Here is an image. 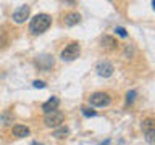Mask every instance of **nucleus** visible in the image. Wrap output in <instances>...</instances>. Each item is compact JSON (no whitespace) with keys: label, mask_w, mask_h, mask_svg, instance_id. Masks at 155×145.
Masks as SVG:
<instances>
[{"label":"nucleus","mask_w":155,"mask_h":145,"mask_svg":"<svg viewBox=\"0 0 155 145\" xmlns=\"http://www.w3.org/2000/svg\"><path fill=\"white\" fill-rule=\"evenodd\" d=\"M89 103L92 106H108L111 103V98L108 94L105 92H94L91 97H89Z\"/></svg>","instance_id":"4"},{"label":"nucleus","mask_w":155,"mask_h":145,"mask_svg":"<svg viewBox=\"0 0 155 145\" xmlns=\"http://www.w3.org/2000/svg\"><path fill=\"white\" fill-rule=\"evenodd\" d=\"M68 127H65V126H58V129H55V132H53V135H55L57 139H63V137H66L68 135Z\"/></svg>","instance_id":"12"},{"label":"nucleus","mask_w":155,"mask_h":145,"mask_svg":"<svg viewBox=\"0 0 155 145\" xmlns=\"http://www.w3.org/2000/svg\"><path fill=\"white\" fill-rule=\"evenodd\" d=\"M58 105H60V98H58V97H52V98H48L45 103L42 105V110H44V113H50V111L58 108Z\"/></svg>","instance_id":"8"},{"label":"nucleus","mask_w":155,"mask_h":145,"mask_svg":"<svg viewBox=\"0 0 155 145\" xmlns=\"http://www.w3.org/2000/svg\"><path fill=\"white\" fill-rule=\"evenodd\" d=\"M12 134L15 135V137H28L29 135V127L28 126H23V124H15L12 127Z\"/></svg>","instance_id":"9"},{"label":"nucleus","mask_w":155,"mask_h":145,"mask_svg":"<svg viewBox=\"0 0 155 145\" xmlns=\"http://www.w3.org/2000/svg\"><path fill=\"white\" fill-rule=\"evenodd\" d=\"M29 13H31V7H29V5H21V7L13 13L12 18H13V21L16 24H21V23H24L29 18Z\"/></svg>","instance_id":"7"},{"label":"nucleus","mask_w":155,"mask_h":145,"mask_svg":"<svg viewBox=\"0 0 155 145\" xmlns=\"http://www.w3.org/2000/svg\"><path fill=\"white\" fill-rule=\"evenodd\" d=\"M142 132L145 135V140H147L149 143H153V134H155V123L152 118H145L142 121Z\"/></svg>","instance_id":"5"},{"label":"nucleus","mask_w":155,"mask_h":145,"mask_svg":"<svg viewBox=\"0 0 155 145\" xmlns=\"http://www.w3.org/2000/svg\"><path fill=\"white\" fill-rule=\"evenodd\" d=\"M52 24V16L47 13H39L36 14L32 19H31V24H29V31H31L32 34H42L45 32L48 27H50Z\"/></svg>","instance_id":"1"},{"label":"nucleus","mask_w":155,"mask_h":145,"mask_svg":"<svg viewBox=\"0 0 155 145\" xmlns=\"http://www.w3.org/2000/svg\"><path fill=\"white\" fill-rule=\"evenodd\" d=\"M63 119H65V114L60 110H53L50 113L44 114V124L47 127H58V126H61Z\"/></svg>","instance_id":"2"},{"label":"nucleus","mask_w":155,"mask_h":145,"mask_svg":"<svg viewBox=\"0 0 155 145\" xmlns=\"http://www.w3.org/2000/svg\"><path fill=\"white\" fill-rule=\"evenodd\" d=\"M32 85L37 87V89H44V87H45V82H44V81H34Z\"/></svg>","instance_id":"16"},{"label":"nucleus","mask_w":155,"mask_h":145,"mask_svg":"<svg viewBox=\"0 0 155 145\" xmlns=\"http://www.w3.org/2000/svg\"><path fill=\"white\" fill-rule=\"evenodd\" d=\"M79 21H81L79 13H68L65 16V24L66 26H74V24H78Z\"/></svg>","instance_id":"11"},{"label":"nucleus","mask_w":155,"mask_h":145,"mask_svg":"<svg viewBox=\"0 0 155 145\" xmlns=\"http://www.w3.org/2000/svg\"><path fill=\"white\" fill-rule=\"evenodd\" d=\"M134 98H136V92L134 90H131V92L126 94V103H133Z\"/></svg>","instance_id":"15"},{"label":"nucleus","mask_w":155,"mask_h":145,"mask_svg":"<svg viewBox=\"0 0 155 145\" xmlns=\"http://www.w3.org/2000/svg\"><path fill=\"white\" fill-rule=\"evenodd\" d=\"M115 32L118 34L120 37H128V31H126L124 27H121V26H118V27H115Z\"/></svg>","instance_id":"14"},{"label":"nucleus","mask_w":155,"mask_h":145,"mask_svg":"<svg viewBox=\"0 0 155 145\" xmlns=\"http://www.w3.org/2000/svg\"><path fill=\"white\" fill-rule=\"evenodd\" d=\"M100 145H110V140H108V139H107V140H105V142H104V143H100Z\"/></svg>","instance_id":"17"},{"label":"nucleus","mask_w":155,"mask_h":145,"mask_svg":"<svg viewBox=\"0 0 155 145\" xmlns=\"http://www.w3.org/2000/svg\"><path fill=\"white\" fill-rule=\"evenodd\" d=\"M81 111H82V114L84 116H87V118H91V116H97V113L94 110H91V108H86V106H82L81 108Z\"/></svg>","instance_id":"13"},{"label":"nucleus","mask_w":155,"mask_h":145,"mask_svg":"<svg viewBox=\"0 0 155 145\" xmlns=\"http://www.w3.org/2000/svg\"><path fill=\"white\" fill-rule=\"evenodd\" d=\"M31 145H44V143H39V142H32Z\"/></svg>","instance_id":"18"},{"label":"nucleus","mask_w":155,"mask_h":145,"mask_svg":"<svg viewBox=\"0 0 155 145\" xmlns=\"http://www.w3.org/2000/svg\"><path fill=\"white\" fill-rule=\"evenodd\" d=\"M100 44L104 48H107V50H115V48L118 47V42H116L115 37H111V36H104L100 39Z\"/></svg>","instance_id":"10"},{"label":"nucleus","mask_w":155,"mask_h":145,"mask_svg":"<svg viewBox=\"0 0 155 145\" xmlns=\"http://www.w3.org/2000/svg\"><path fill=\"white\" fill-rule=\"evenodd\" d=\"M79 53H81L79 44H78V42H70L61 50V55L60 56H61L63 61H73V60H76V58L79 56Z\"/></svg>","instance_id":"3"},{"label":"nucleus","mask_w":155,"mask_h":145,"mask_svg":"<svg viewBox=\"0 0 155 145\" xmlns=\"http://www.w3.org/2000/svg\"><path fill=\"white\" fill-rule=\"evenodd\" d=\"M95 71H97V74H99L100 77H110L111 74H113V71H115V68L113 65H111L110 61H107V60H102L97 63V66H95Z\"/></svg>","instance_id":"6"}]
</instances>
